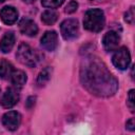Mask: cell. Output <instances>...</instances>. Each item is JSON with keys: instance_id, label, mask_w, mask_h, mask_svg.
Wrapping results in <instances>:
<instances>
[{"instance_id": "obj_1", "label": "cell", "mask_w": 135, "mask_h": 135, "mask_svg": "<svg viewBox=\"0 0 135 135\" xmlns=\"http://www.w3.org/2000/svg\"><path fill=\"white\" fill-rule=\"evenodd\" d=\"M80 80L91 94L98 97L112 96L118 90L117 79L98 57L90 56L83 60L80 68Z\"/></svg>"}, {"instance_id": "obj_2", "label": "cell", "mask_w": 135, "mask_h": 135, "mask_svg": "<svg viewBox=\"0 0 135 135\" xmlns=\"http://www.w3.org/2000/svg\"><path fill=\"white\" fill-rule=\"evenodd\" d=\"M104 14L100 8H91L85 12L83 17V26L86 31L98 33L104 27Z\"/></svg>"}, {"instance_id": "obj_3", "label": "cell", "mask_w": 135, "mask_h": 135, "mask_svg": "<svg viewBox=\"0 0 135 135\" xmlns=\"http://www.w3.org/2000/svg\"><path fill=\"white\" fill-rule=\"evenodd\" d=\"M16 57L19 60V62L30 68H34L39 61L38 53L25 42H21L19 44L16 53Z\"/></svg>"}, {"instance_id": "obj_4", "label": "cell", "mask_w": 135, "mask_h": 135, "mask_svg": "<svg viewBox=\"0 0 135 135\" xmlns=\"http://www.w3.org/2000/svg\"><path fill=\"white\" fill-rule=\"evenodd\" d=\"M112 62L118 70H127L131 63V55L128 47L121 46L119 49H116L112 56Z\"/></svg>"}, {"instance_id": "obj_5", "label": "cell", "mask_w": 135, "mask_h": 135, "mask_svg": "<svg viewBox=\"0 0 135 135\" xmlns=\"http://www.w3.org/2000/svg\"><path fill=\"white\" fill-rule=\"evenodd\" d=\"M60 33L63 39L72 40L75 39L79 34V23L76 19H65L60 24Z\"/></svg>"}, {"instance_id": "obj_6", "label": "cell", "mask_w": 135, "mask_h": 135, "mask_svg": "<svg viewBox=\"0 0 135 135\" xmlns=\"http://www.w3.org/2000/svg\"><path fill=\"white\" fill-rule=\"evenodd\" d=\"M18 101H19V92H18V88L16 86L6 89L0 98V103L5 109L13 108L15 104H17Z\"/></svg>"}, {"instance_id": "obj_7", "label": "cell", "mask_w": 135, "mask_h": 135, "mask_svg": "<svg viewBox=\"0 0 135 135\" xmlns=\"http://www.w3.org/2000/svg\"><path fill=\"white\" fill-rule=\"evenodd\" d=\"M21 115L17 111H8L2 116V124L9 131H15L19 128Z\"/></svg>"}, {"instance_id": "obj_8", "label": "cell", "mask_w": 135, "mask_h": 135, "mask_svg": "<svg viewBox=\"0 0 135 135\" xmlns=\"http://www.w3.org/2000/svg\"><path fill=\"white\" fill-rule=\"evenodd\" d=\"M41 46L49 52H54L58 46V35L55 31H47L40 39Z\"/></svg>"}, {"instance_id": "obj_9", "label": "cell", "mask_w": 135, "mask_h": 135, "mask_svg": "<svg viewBox=\"0 0 135 135\" xmlns=\"http://www.w3.org/2000/svg\"><path fill=\"white\" fill-rule=\"evenodd\" d=\"M120 43V36L114 31H110L104 34L102 38V45L107 52H112L118 49Z\"/></svg>"}, {"instance_id": "obj_10", "label": "cell", "mask_w": 135, "mask_h": 135, "mask_svg": "<svg viewBox=\"0 0 135 135\" xmlns=\"http://www.w3.org/2000/svg\"><path fill=\"white\" fill-rule=\"evenodd\" d=\"M18 16H19L18 11L11 5H6L2 7V9L0 11V19L4 24H7V25L14 24L18 20Z\"/></svg>"}, {"instance_id": "obj_11", "label": "cell", "mask_w": 135, "mask_h": 135, "mask_svg": "<svg viewBox=\"0 0 135 135\" xmlns=\"http://www.w3.org/2000/svg\"><path fill=\"white\" fill-rule=\"evenodd\" d=\"M19 30L20 32L28 37H34L38 33V26L34 20L30 18H23L19 22Z\"/></svg>"}, {"instance_id": "obj_12", "label": "cell", "mask_w": 135, "mask_h": 135, "mask_svg": "<svg viewBox=\"0 0 135 135\" xmlns=\"http://www.w3.org/2000/svg\"><path fill=\"white\" fill-rule=\"evenodd\" d=\"M16 42V36L13 32H7L3 35L0 40V51L4 54H7L12 51Z\"/></svg>"}, {"instance_id": "obj_13", "label": "cell", "mask_w": 135, "mask_h": 135, "mask_svg": "<svg viewBox=\"0 0 135 135\" xmlns=\"http://www.w3.org/2000/svg\"><path fill=\"white\" fill-rule=\"evenodd\" d=\"M11 82L14 84V86L16 88H21L25 84L26 80H27V77H26V74L21 71V70H13L11 76Z\"/></svg>"}, {"instance_id": "obj_14", "label": "cell", "mask_w": 135, "mask_h": 135, "mask_svg": "<svg viewBox=\"0 0 135 135\" xmlns=\"http://www.w3.org/2000/svg\"><path fill=\"white\" fill-rule=\"evenodd\" d=\"M58 19V14L54 9H46L41 14V21L46 25L54 24Z\"/></svg>"}, {"instance_id": "obj_15", "label": "cell", "mask_w": 135, "mask_h": 135, "mask_svg": "<svg viewBox=\"0 0 135 135\" xmlns=\"http://www.w3.org/2000/svg\"><path fill=\"white\" fill-rule=\"evenodd\" d=\"M51 75H52V68L50 66H46L44 68L38 75V78H37V84L39 86H44L49 80L51 79Z\"/></svg>"}, {"instance_id": "obj_16", "label": "cell", "mask_w": 135, "mask_h": 135, "mask_svg": "<svg viewBox=\"0 0 135 135\" xmlns=\"http://www.w3.org/2000/svg\"><path fill=\"white\" fill-rule=\"evenodd\" d=\"M13 65L6 61V60H2L0 62V78L2 79H5V78H8L13 72Z\"/></svg>"}, {"instance_id": "obj_17", "label": "cell", "mask_w": 135, "mask_h": 135, "mask_svg": "<svg viewBox=\"0 0 135 135\" xmlns=\"http://www.w3.org/2000/svg\"><path fill=\"white\" fill-rule=\"evenodd\" d=\"M64 0H41V5L46 8H57L62 5Z\"/></svg>"}, {"instance_id": "obj_18", "label": "cell", "mask_w": 135, "mask_h": 135, "mask_svg": "<svg viewBox=\"0 0 135 135\" xmlns=\"http://www.w3.org/2000/svg\"><path fill=\"white\" fill-rule=\"evenodd\" d=\"M134 17H135V14H134V6H131L124 14V21L129 24H133L134 23Z\"/></svg>"}, {"instance_id": "obj_19", "label": "cell", "mask_w": 135, "mask_h": 135, "mask_svg": "<svg viewBox=\"0 0 135 135\" xmlns=\"http://www.w3.org/2000/svg\"><path fill=\"white\" fill-rule=\"evenodd\" d=\"M77 8H78V3L75 0H72V1H70L68 3V5L65 6L64 11H65L66 14H73V13H75L77 11Z\"/></svg>"}, {"instance_id": "obj_20", "label": "cell", "mask_w": 135, "mask_h": 135, "mask_svg": "<svg viewBox=\"0 0 135 135\" xmlns=\"http://www.w3.org/2000/svg\"><path fill=\"white\" fill-rule=\"evenodd\" d=\"M128 105L131 110V112H134V90H130L129 91V95H128Z\"/></svg>"}, {"instance_id": "obj_21", "label": "cell", "mask_w": 135, "mask_h": 135, "mask_svg": "<svg viewBox=\"0 0 135 135\" xmlns=\"http://www.w3.org/2000/svg\"><path fill=\"white\" fill-rule=\"evenodd\" d=\"M35 100H36V97L35 96H30L25 102V105L27 109H32L34 105H35Z\"/></svg>"}, {"instance_id": "obj_22", "label": "cell", "mask_w": 135, "mask_h": 135, "mask_svg": "<svg viewBox=\"0 0 135 135\" xmlns=\"http://www.w3.org/2000/svg\"><path fill=\"white\" fill-rule=\"evenodd\" d=\"M126 127H127L128 130L134 131V130H135V119H134V118H130V119L127 121Z\"/></svg>"}, {"instance_id": "obj_23", "label": "cell", "mask_w": 135, "mask_h": 135, "mask_svg": "<svg viewBox=\"0 0 135 135\" xmlns=\"http://www.w3.org/2000/svg\"><path fill=\"white\" fill-rule=\"evenodd\" d=\"M23 2H25V3H33V2H35L36 0H22Z\"/></svg>"}, {"instance_id": "obj_24", "label": "cell", "mask_w": 135, "mask_h": 135, "mask_svg": "<svg viewBox=\"0 0 135 135\" xmlns=\"http://www.w3.org/2000/svg\"><path fill=\"white\" fill-rule=\"evenodd\" d=\"M4 1H6V0H0V2H4Z\"/></svg>"}, {"instance_id": "obj_25", "label": "cell", "mask_w": 135, "mask_h": 135, "mask_svg": "<svg viewBox=\"0 0 135 135\" xmlns=\"http://www.w3.org/2000/svg\"><path fill=\"white\" fill-rule=\"evenodd\" d=\"M0 93H1V89H0Z\"/></svg>"}]
</instances>
